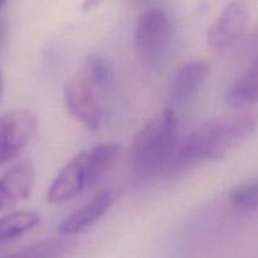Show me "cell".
Returning <instances> with one entry per match:
<instances>
[{
  "mask_svg": "<svg viewBox=\"0 0 258 258\" xmlns=\"http://www.w3.org/2000/svg\"><path fill=\"white\" fill-rule=\"evenodd\" d=\"M256 130V117L249 112H236L206 121L186 136L176 150L171 165L186 168L201 161L221 160Z\"/></svg>",
  "mask_w": 258,
  "mask_h": 258,
  "instance_id": "1",
  "label": "cell"
},
{
  "mask_svg": "<svg viewBox=\"0 0 258 258\" xmlns=\"http://www.w3.org/2000/svg\"><path fill=\"white\" fill-rule=\"evenodd\" d=\"M249 24V12L242 2H232L221 13L207 33L208 44L223 50L238 42Z\"/></svg>",
  "mask_w": 258,
  "mask_h": 258,
  "instance_id": "7",
  "label": "cell"
},
{
  "mask_svg": "<svg viewBox=\"0 0 258 258\" xmlns=\"http://www.w3.org/2000/svg\"><path fill=\"white\" fill-rule=\"evenodd\" d=\"M171 33L173 27L170 18L163 9H146L139 18L135 28V49L144 59H159L165 54L171 39Z\"/></svg>",
  "mask_w": 258,
  "mask_h": 258,
  "instance_id": "4",
  "label": "cell"
},
{
  "mask_svg": "<svg viewBox=\"0 0 258 258\" xmlns=\"http://www.w3.org/2000/svg\"><path fill=\"white\" fill-rule=\"evenodd\" d=\"M5 33H7V25H5L4 19L0 17V48H2L3 43H4Z\"/></svg>",
  "mask_w": 258,
  "mask_h": 258,
  "instance_id": "17",
  "label": "cell"
},
{
  "mask_svg": "<svg viewBox=\"0 0 258 258\" xmlns=\"http://www.w3.org/2000/svg\"><path fill=\"white\" fill-rule=\"evenodd\" d=\"M82 77L92 86L93 88L110 87L113 81V70L108 60L102 57H91L86 63Z\"/></svg>",
  "mask_w": 258,
  "mask_h": 258,
  "instance_id": "14",
  "label": "cell"
},
{
  "mask_svg": "<svg viewBox=\"0 0 258 258\" xmlns=\"http://www.w3.org/2000/svg\"><path fill=\"white\" fill-rule=\"evenodd\" d=\"M35 171L30 161H20L0 178V211L14 208L27 199L34 185Z\"/></svg>",
  "mask_w": 258,
  "mask_h": 258,
  "instance_id": "8",
  "label": "cell"
},
{
  "mask_svg": "<svg viewBox=\"0 0 258 258\" xmlns=\"http://www.w3.org/2000/svg\"><path fill=\"white\" fill-rule=\"evenodd\" d=\"M258 101V63L253 60L246 72L228 88L226 102L237 110L251 107Z\"/></svg>",
  "mask_w": 258,
  "mask_h": 258,
  "instance_id": "11",
  "label": "cell"
},
{
  "mask_svg": "<svg viewBox=\"0 0 258 258\" xmlns=\"http://www.w3.org/2000/svg\"><path fill=\"white\" fill-rule=\"evenodd\" d=\"M120 151L117 144H98L80 151L50 184L47 202L60 204L95 185L112 166Z\"/></svg>",
  "mask_w": 258,
  "mask_h": 258,
  "instance_id": "3",
  "label": "cell"
},
{
  "mask_svg": "<svg viewBox=\"0 0 258 258\" xmlns=\"http://www.w3.org/2000/svg\"><path fill=\"white\" fill-rule=\"evenodd\" d=\"M101 3H102V0H85L82 5L83 12L87 13V12H91V10L96 9Z\"/></svg>",
  "mask_w": 258,
  "mask_h": 258,
  "instance_id": "16",
  "label": "cell"
},
{
  "mask_svg": "<svg viewBox=\"0 0 258 258\" xmlns=\"http://www.w3.org/2000/svg\"><path fill=\"white\" fill-rule=\"evenodd\" d=\"M5 3H7V0H0V8H2Z\"/></svg>",
  "mask_w": 258,
  "mask_h": 258,
  "instance_id": "19",
  "label": "cell"
},
{
  "mask_svg": "<svg viewBox=\"0 0 258 258\" xmlns=\"http://www.w3.org/2000/svg\"><path fill=\"white\" fill-rule=\"evenodd\" d=\"M68 248L70 242L64 239H45L4 258H60L64 256Z\"/></svg>",
  "mask_w": 258,
  "mask_h": 258,
  "instance_id": "13",
  "label": "cell"
},
{
  "mask_svg": "<svg viewBox=\"0 0 258 258\" xmlns=\"http://www.w3.org/2000/svg\"><path fill=\"white\" fill-rule=\"evenodd\" d=\"M3 87H4V81H3V73H2V71H0V97H2Z\"/></svg>",
  "mask_w": 258,
  "mask_h": 258,
  "instance_id": "18",
  "label": "cell"
},
{
  "mask_svg": "<svg viewBox=\"0 0 258 258\" xmlns=\"http://www.w3.org/2000/svg\"><path fill=\"white\" fill-rule=\"evenodd\" d=\"M37 130V116L27 108H15L0 116V165L17 158Z\"/></svg>",
  "mask_w": 258,
  "mask_h": 258,
  "instance_id": "5",
  "label": "cell"
},
{
  "mask_svg": "<svg viewBox=\"0 0 258 258\" xmlns=\"http://www.w3.org/2000/svg\"><path fill=\"white\" fill-rule=\"evenodd\" d=\"M113 201H115V196L112 191L105 190L97 194L88 203L66 217L58 226V232L60 234L71 236V234H77L86 231L107 213Z\"/></svg>",
  "mask_w": 258,
  "mask_h": 258,
  "instance_id": "9",
  "label": "cell"
},
{
  "mask_svg": "<svg viewBox=\"0 0 258 258\" xmlns=\"http://www.w3.org/2000/svg\"><path fill=\"white\" fill-rule=\"evenodd\" d=\"M209 73V64L206 60H189L180 67L174 77L171 95L175 100L183 101L193 96L201 88Z\"/></svg>",
  "mask_w": 258,
  "mask_h": 258,
  "instance_id": "10",
  "label": "cell"
},
{
  "mask_svg": "<svg viewBox=\"0 0 258 258\" xmlns=\"http://www.w3.org/2000/svg\"><path fill=\"white\" fill-rule=\"evenodd\" d=\"M178 116L168 107L136 134L131 146V163L136 179L148 180L171 165L178 145Z\"/></svg>",
  "mask_w": 258,
  "mask_h": 258,
  "instance_id": "2",
  "label": "cell"
},
{
  "mask_svg": "<svg viewBox=\"0 0 258 258\" xmlns=\"http://www.w3.org/2000/svg\"><path fill=\"white\" fill-rule=\"evenodd\" d=\"M64 102L68 111L85 127L100 130L103 122V110L95 88L81 76L68 82L64 87Z\"/></svg>",
  "mask_w": 258,
  "mask_h": 258,
  "instance_id": "6",
  "label": "cell"
},
{
  "mask_svg": "<svg viewBox=\"0 0 258 258\" xmlns=\"http://www.w3.org/2000/svg\"><path fill=\"white\" fill-rule=\"evenodd\" d=\"M231 204L242 212H254L258 206V183L256 179L237 185L229 194Z\"/></svg>",
  "mask_w": 258,
  "mask_h": 258,
  "instance_id": "15",
  "label": "cell"
},
{
  "mask_svg": "<svg viewBox=\"0 0 258 258\" xmlns=\"http://www.w3.org/2000/svg\"><path fill=\"white\" fill-rule=\"evenodd\" d=\"M39 222L40 214L34 211H17L0 217V244L32 231Z\"/></svg>",
  "mask_w": 258,
  "mask_h": 258,
  "instance_id": "12",
  "label": "cell"
}]
</instances>
